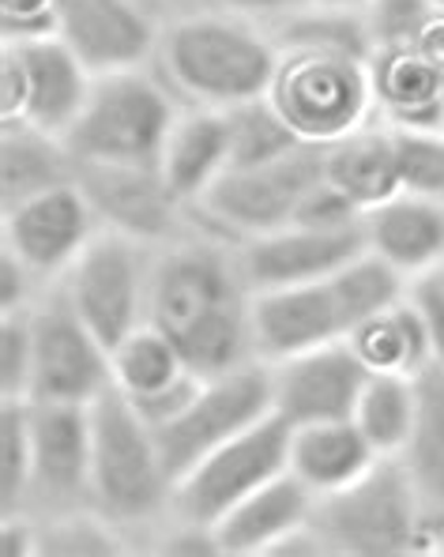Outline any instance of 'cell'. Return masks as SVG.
<instances>
[{
  "label": "cell",
  "instance_id": "cell-1",
  "mask_svg": "<svg viewBox=\"0 0 444 557\" xmlns=\"http://www.w3.org/2000/svg\"><path fill=\"white\" fill-rule=\"evenodd\" d=\"M147 324L166 332L196 376L242 370L257 358L252 286L237 245L200 226L159 245L151 260Z\"/></svg>",
  "mask_w": 444,
  "mask_h": 557
},
{
  "label": "cell",
  "instance_id": "cell-2",
  "mask_svg": "<svg viewBox=\"0 0 444 557\" xmlns=\"http://www.w3.org/2000/svg\"><path fill=\"white\" fill-rule=\"evenodd\" d=\"M151 69L181 106L234 110L271 91L279 46L264 23L188 4L162 20Z\"/></svg>",
  "mask_w": 444,
  "mask_h": 557
},
{
  "label": "cell",
  "instance_id": "cell-3",
  "mask_svg": "<svg viewBox=\"0 0 444 557\" xmlns=\"http://www.w3.org/2000/svg\"><path fill=\"white\" fill-rule=\"evenodd\" d=\"M174 474L155 430L136 414V407L110 388L90 404V509L110 528L144 546L162 535L174 520Z\"/></svg>",
  "mask_w": 444,
  "mask_h": 557
},
{
  "label": "cell",
  "instance_id": "cell-4",
  "mask_svg": "<svg viewBox=\"0 0 444 557\" xmlns=\"http://www.w3.org/2000/svg\"><path fill=\"white\" fill-rule=\"evenodd\" d=\"M309 528L332 557H415L441 554V535L396 456H381L340 494L317 497Z\"/></svg>",
  "mask_w": 444,
  "mask_h": 557
},
{
  "label": "cell",
  "instance_id": "cell-5",
  "mask_svg": "<svg viewBox=\"0 0 444 557\" xmlns=\"http://www.w3.org/2000/svg\"><path fill=\"white\" fill-rule=\"evenodd\" d=\"M185 106L151 64L95 76L79 121L69 128L72 159L79 166H144L159 170L170 128Z\"/></svg>",
  "mask_w": 444,
  "mask_h": 557
},
{
  "label": "cell",
  "instance_id": "cell-6",
  "mask_svg": "<svg viewBox=\"0 0 444 557\" xmlns=\"http://www.w3.org/2000/svg\"><path fill=\"white\" fill-rule=\"evenodd\" d=\"M268 102L301 144L332 147L377 121L369 57L328 49H279Z\"/></svg>",
  "mask_w": 444,
  "mask_h": 557
},
{
  "label": "cell",
  "instance_id": "cell-7",
  "mask_svg": "<svg viewBox=\"0 0 444 557\" xmlns=\"http://www.w3.org/2000/svg\"><path fill=\"white\" fill-rule=\"evenodd\" d=\"M324 182V147L301 144L264 166H234L208 188L188 219L200 231L242 245L294 223L301 200Z\"/></svg>",
  "mask_w": 444,
  "mask_h": 557
},
{
  "label": "cell",
  "instance_id": "cell-8",
  "mask_svg": "<svg viewBox=\"0 0 444 557\" xmlns=\"http://www.w3.org/2000/svg\"><path fill=\"white\" fill-rule=\"evenodd\" d=\"M283 471H291V422L271 411L181 474L174 486V520L215 531L222 516Z\"/></svg>",
  "mask_w": 444,
  "mask_h": 557
},
{
  "label": "cell",
  "instance_id": "cell-9",
  "mask_svg": "<svg viewBox=\"0 0 444 557\" xmlns=\"http://www.w3.org/2000/svg\"><path fill=\"white\" fill-rule=\"evenodd\" d=\"M151 260V245L113 231H98L95 242L69 268V275L57 283L69 306L110 350L147 324Z\"/></svg>",
  "mask_w": 444,
  "mask_h": 557
},
{
  "label": "cell",
  "instance_id": "cell-10",
  "mask_svg": "<svg viewBox=\"0 0 444 557\" xmlns=\"http://www.w3.org/2000/svg\"><path fill=\"white\" fill-rule=\"evenodd\" d=\"M95 72L61 38L4 42L0 57V125H35L49 136H69L84 113Z\"/></svg>",
  "mask_w": 444,
  "mask_h": 557
},
{
  "label": "cell",
  "instance_id": "cell-11",
  "mask_svg": "<svg viewBox=\"0 0 444 557\" xmlns=\"http://www.w3.org/2000/svg\"><path fill=\"white\" fill-rule=\"evenodd\" d=\"M30 335H35L30 404L90 407L113 388L110 347L69 306L61 286H49L30 306Z\"/></svg>",
  "mask_w": 444,
  "mask_h": 557
},
{
  "label": "cell",
  "instance_id": "cell-12",
  "mask_svg": "<svg viewBox=\"0 0 444 557\" xmlns=\"http://www.w3.org/2000/svg\"><path fill=\"white\" fill-rule=\"evenodd\" d=\"M271 407V366L249 362L242 370H230L219 376H203L200 392L193 404L181 411L174 422L155 430L174 482L188 467H196L219 445L234 441L260 418H268Z\"/></svg>",
  "mask_w": 444,
  "mask_h": 557
},
{
  "label": "cell",
  "instance_id": "cell-13",
  "mask_svg": "<svg viewBox=\"0 0 444 557\" xmlns=\"http://www.w3.org/2000/svg\"><path fill=\"white\" fill-rule=\"evenodd\" d=\"M102 231L95 208L79 182H64L49 193L23 200L20 208L4 211L0 219V249L12 252L38 283L57 286L79 252Z\"/></svg>",
  "mask_w": 444,
  "mask_h": 557
},
{
  "label": "cell",
  "instance_id": "cell-14",
  "mask_svg": "<svg viewBox=\"0 0 444 557\" xmlns=\"http://www.w3.org/2000/svg\"><path fill=\"white\" fill-rule=\"evenodd\" d=\"M90 509V407L30 404V520Z\"/></svg>",
  "mask_w": 444,
  "mask_h": 557
},
{
  "label": "cell",
  "instance_id": "cell-15",
  "mask_svg": "<svg viewBox=\"0 0 444 557\" xmlns=\"http://www.w3.org/2000/svg\"><path fill=\"white\" fill-rule=\"evenodd\" d=\"M76 182L84 185L102 231L136 237V242L159 249L193 226L188 208L170 193L159 170L79 166L76 162Z\"/></svg>",
  "mask_w": 444,
  "mask_h": 557
},
{
  "label": "cell",
  "instance_id": "cell-16",
  "mask_svg": "<svg viewBox=\"0 0 444 557\" xmlns=\"http://www.w3.org/2000/svg\"><path fill=\"white\" fill-rule=\"evenodd\" d=\"M369 381L347 339L328 347L306 350V355L271 362V407L291 425L306 422H340L355 418L358 396Z\"/></svg>",
  "mask_w": 444,
  "mask_h": 557
},
{
  "label": "cell",
  "instance_id": "cell-17",
  "mask_svg": "<svg viewBox=\"0 0 444 557\" xmlns=\"http://www.w3.org/2000/svg\"><path fill=\"white\" fill-rule=\"evenodd\" d=\"M162 20L139 0H57V38L95 76L151 64Z\"/></svg>",
  "mask_w": 444,
  "mask_h": 557
},
{
  "label": "cell",
  "instance_id": "cell-18",
  "mask_svg": "<svg viewBox=\"0 0 444 557\" xmlns=\"http://www.w3.org/2000/svg\"><path fill=\"white\" fill-rule=\"evenodd\" d=\"M366 252V223L350 231H312V226H283L237 245V260L252 294L283 290V286L324 283Z\"/></svg>",
  "mask_w": 444,
  "mask_h": 557
},
{
  "label": "cell",
  "instance_id": "cell-19",
  "mask_svg": "<svg viewBox=\"0 0 444 557\" xmlns=\"http://www.w3.org/2000/svg\"><path fill=\"white\" fill-rule=\"evenodd\" d=\"M347 335L350 324L328 278L252 294V343H257L260 362H283V358L340 343Z\"/></svg>",
  "mask_w": 444,
  "mask_h": 557
},
{
  "label": "cell",
  "instance_id": "cell-20",
  "mask_svg": "<svg viewBox=\"0 0 444 557\" xmlns=\"http://www.w3.org/2000/svg\"><path fill=\"white\" fill-rule=\"evenodd\" d=\"M369 84L377 121L399 133H444V69L418 49H373Z\"/></svg>",
  "mask_w": 444,
  "mask_h": 557
},
{
  "label": "cell",
  "instance_id": "cell-21",
  "mask_svg": "<svg viewBox=\"0 0 444 557\" xmlns=\"http://www.w3.org/2000/svg\"><path fill=\"white\" fill-rule=\"evenodd\" d=\"M312 509L317 494L298 474L283 471L215 523L219 550L222 557H271L294 531L309 528Z\"/></svg>",
  "mask_w": 444,
  "mask_h": 557
},
{
  "label": "cell",
  "instance_id": "cell-22",
  "mask_svg": "<svg viewBox=\"0 0 444 557\" xmlns=\"http://www.w3.org/2000/svg\"><path fill=\"white\" fill-rule=\"evenodd\" d=\"M366 249L410 283L444 268V200L399 193L366 215Z\"/></svg>",
  "mask_w": 444,
  "mask_h": 557
},
{
  "label": "cell",
  "instance_id": "cell-23",
  "mask_svg": "<svg viewBox=\"0 0 444 557\" xmlns=\"http://www.w3.org/2000/svg\"><path fill=\"white\" fill-rule=\"evenodd\" d=\"M230 170V117L226 110L185 106L170 128L159 174L185 208L208 196V188Z\"/></svg>",
  "mask_w": 444,
  "mask_h": 557
},
{
  "label": "cell",
  "instance_id": "cell-24",
  "mask_svg": "<svg viewBox=\"0 0 444 557\" xmlns=\"http://www.w3.org/2000/svg\"><path fill=\"white\" fill-rule=\"evenodd\" d=\"M377 460L381 453L369 445L355 418L291 425V474H298L317 497L347 490Z\"/></svg>",
  "mask_w": 444,
  "mask_h": 557
},
{
  "label": "cell",
  "instance_id": "cell-25",
  "mask_svg": "<svg viewBox=\"0 0 444 557\" xmlns=\"http://www.w3.org/2000/svg\"><path fill=\"white\" fill-rule=\"evenodd\" d=\"M324 177L350 196L361 211H373L403 193L396 133L384 121L343 136L340 144L324 147Z\"/></svg>",
  "mask_w": 444,
  "mask_h": 557
},
{
  "label": "cell",
  "instance_id": "cell-26",
  "mask_svg": "<svg viewBox=\"0 0 444 557\" xmlns=\"http://www.w3.org/2000/svg\"><path fill=\"white\" fill-rule=\"evenodd\" d=\"M418 381V411L410 437L396 460L407 471L425 520L444 543V366H430L415 376Z\"/></svg>",
  "mask_w": 444,
  "mask_h": 557
},
{
  "label": "cell",
  "instance_id": "cell-27",
  "mask_svg": "<svg viewBox=\"0 0 444 557\" xmlns=\"http://www.w3.org/2000/svg\"><path fill=\"white\" fill-rule=\"evenodd\" d=\"M64 182H76V159L61 136L23 121L0 125V208L12 211Z\"/></svg>",
  "mask_w": 444,
  "mask_h": 557
},
{
  "label": "cell",
  "instance_id": "cell-28",
  "mask_svg": "<svg viewBox=\"0 0 444 557\" xmlns=\"http://www.w3.org/2000/svg\"><path fill=\"white\" fill-rule=\"evenodd\" d=\"M350 347L361 358L369 373H403L418 376L430 366H437V350H433L430 327H425L418 306L410 301V290L399 306L384 309L381 317L366 321L350 332Z\"/></svg>",
  "mask_w": 444,
  "mask_h": 557
},
{
  "label": "cell",
  "instance_id": "cell-29",
  "mask_svg": "<svg viewBox=\"0 0 444 557\" xmlns=\"http://www.w3.org/2000/svg\"><path fill=\"white\" fill-rule=\"evenodd\" d=\"M110 362H113V388L128 399H144L151 392L181 381L185 373H193L185 355L177 350V343L166 332H159L155 324H144L133 335H125L110 350Z\"/></svg>",
  "mask_w": 444,
  "mask_h": 557
},
{
  "label": "cell",
  "instance_id": "cell-30",
  "mask_svg": "<svg viewBox=\"0 0 444 557\" xmlns=\"http://www.w3.org/2000/svg\"><path fill=\"white\" fill-rule=\"evenodd\" d=\"M418 411V381L403 373H369L355 407V425L381 456H399Z\"/></svg>",
  "mask_w": 444,
  "mask_h": 557
},
{
  "label": "cell",
  "instance_id": "cell-31",
  "mask_svg": "<svg viewBox=\"0 0 444 557\" xmlns=\"http://www.w3.org/2000/svg\"><path fill=\"white\" fill-rule=\"evenodd\" d=\"M332 290L335 298H340L343 306V317H347L350 332L361 327L366 321H373V317H381L384 309L399 306L403 298H407L410 290V278L399 275L392 264H384L377 252H361V257L350 260L343 272H335L332 278ZM350 339V335H347Z\"/></svg>",
  "mask_w": 444,
  "mask_h": 557
},
{
  "label": "cell",
  "instance_id": "cell-32",
  "mask_svg": "<svg viewBox=\"0 0 444 557\" xmlns=\"http://www.w3.org/2000/svg\"><path fill=\"white\" fill-rule=\"evenodd\" d=\"M230 117V170L234 166H264L283 154L298 151L301 139L283 121V113L264 98L226 110Z\"/></svg>",
  "mask_w": 444,
  "mask_h": 557
},
{
  "label": "cell",
  "instance_id": "cell-33",
  "mask_svg": "<svg viewBox=\"0 0 444 557\" xmlns=\"http://www.w3.org/2000/svg\"><path fill=\"white\" fill-rule=\"evenodd\" d=\"M30 399H0V516L27 509Z\"/></svg>",
  "mask_w": 444,
  "mask_h": 557
},
{
  "label": "cell",
  "instance_id": "cell-34",
  "mask_svg": "<svg viewBox=\"0 0 444 557\" xmlns=\"http://www.w3.org/2000/svg\"><path fill=\"white\" fill-rule=\"evenodd\" d=\"M38 523V554L49 557H106V554H128V539L118 528L102 520L95 509L57 516V520Z\"/></svg>",
  "mask_w": 444,
  "mask_h": 557
},
{
  "label": "cell",
  "instance_id": "cell-35",
  "mask_svg": "<svg viewBox=\"0 0 444 557\" xmlns=\"http://www.w3.org/2000/svg\"><path fill=\"white\" fill-rule=\"evenodd\" d=\"M396 133L403 193L444 200V133Z\"/></svg>",
  "mask_w": 444,
  "mask_h": 557
},
{
  "label": "cell",
  "instance_id": "cell-36",
  "mask_svg": "<svg viewBox=\"0 0 444 557\" xmlns=\"http://www.w3.org/2000/svg\"><path fill=\"white\" fill-rule=\"evenodd\" d=\"M30 370H35L30 309L0 313V399H27Z\"/></svg>",
  "mask_w": 444,
  "mask_h": 557
},
{
  "label": "cell",
  "instance_id": "cell-37",
  "mask_svg": "<svg viewBox=\"0 0 444 557\" xmlns=\"http://www.w3.org/2000/svg\"><path fill=\"white\" fill-rule=\"evenodd\" d=\"M437 8L430 0H373L366 8V27L373 38V49H399L415 46L422 27L433 20Z\"/></svg>",
  "mask_w": 444,
  "mask_h": 557
},
{
  "label": "cell",
  "instance_id": "cell-38",
  "mask_svg": "<svg viewBox=\"0 0 444 557\" xmlns=\"http://www.w3.org/2000/svg\"><path fill=\"white\" fill-rule=\"evenodd\" d=\"M298 226H312V231H350V226L366 223V211L350 200L343 188H335L332 182H320L312 193L301 200L298 215H294Z\"/></svg>",
  "mask_w": 444,
  "mask_h": 557
},
{
  "label": "cell",
  "instance_id": "cell-39",
  "mask_svg": "<svg viewBox=\"0 0 444 557\" xmlns=\"http://www.w3.org/2000/svg\"><path fill=\"white\" fill-rule=\"evenodd\" d=\"M4 42L57 38V0H0Z\"/></svg>",
  "mask_w": 444,
  "mask_h": 557
},
{
  "label": "cell",
  "instance_id": "cell-40",
  "mask_svg": "<svg viewBox=\"0 0 444 557\" xmlns=\"http://www.w3.org/2000/svg\"><path fill=\"white\" fill-rule=\"evenodd\" d=\"M200 384H203V376H196V373H185L181 381L174 384H166V388H159V392H151V396H144V399H128V404L136 407V414L144 418L151 430H162V425H170L174 418L185 411L188 404L196 399V392H200Z\"/></svg>",
  "mask_w": 444,
  "mask_h": 557
},
{
  "label": "cell",
  "instance_id": "cell-41",
  "mask_svg": "<svg viewBox=\"0 0 444 557\" xmlns=\"http://www.w3.org/2000/svg\"><path fill=\"white\" fill-rule=\"evenodd\" d=\"M46 294V286L38 283L12 252L0 249V313H23Z\"/></svg>",
  "mask_w": 444,
  "mask_h": 557
},
{
  "label": "cell",
  "instance_id": "cell-42",
  "mask_svg": "<svg viewBox=\"0 0 444 557\" xmlns=\"http://www.w3.org/2000/svg\"><path fill=\"white\" fill-rule=\"evenodd\" d=\"M410 301H415L425 327H430L437 362L444 366V286H441L437 272H430V275H422V278H415V283H410Z\"/></svg>",
  "mask_w": 444,
  "mask_h": 557
},
{
  "label": "cell",
  "instance_id": "cell-43",
  "mask_svg": "<svg viewBox=\"0 0 444 557\" xmlns=\"http://www.w3.org/2000/svg\"><path fill=\"white\" fill-rule=\"evenodd\" d=\"M193 4H208V8H222V12H234V15H245V20L252 23H271L286 20V15L301 12V8H309L312 0H193Z\"/></svg>",
  "mask_w": 444,
  "mask_h": 557
},
{
  "label": "cell",
  "instance_id": "cell-44",
  "mask_svg": "<svg viewBox=\"0 0 444 557\" xmlns=\"http://www.w3.org/2000/svg\"><path fill=\"white\" fill-rule=\"evenodd\" d=\"M0 554L4 557H35L38 554V523L30 516H0Z\"/></svg>",
  "mask_w": 444,
  "mask_h": 557
},
{
  "label": "cell",
  "instance_id": "cell-45",
  "mask_svg": "<svg viewBox=\"0 0 444 557\" xmlns=\"http://www.w3.org/2000/svg\"><path fill=\"white\" fill-rule=\"evenodd\" d=\"M410 49H418L425 61H433L437 69H444V12H433V20L425 23L422 35L415 38V46Z\"/></svg>",
  "mask_w": 444,
  "mask_h": 557
},
{
  "label": "cell",
  "instance_id": "cell-46",
  "mask_svg": "<svg viewBox=\"0 0 444 557\" xmlns=\"http://www.w3.org/2000/svg\"><path fill=\"white\" fill-rule=\"evenodd\" d=\"M144 8H151L159 20H166V15H174V12H181V8H188L193 0H139Z\"/></svg>",
  "mask_w": 444,
  "mask_h": 557
},
{
  "label": "cell",
  "instance_id": "cell-47",
  "mask_svg": "<svg viewBox=\"0 0 444 557\" xmlns=\"http://www.w3.org/2000/svg\"><path fill=\"white\" fill-rule=\"evenodd\" d=\"M317 8H340V12H366L373 0H312Z\"/></svg>",
  "mask_w": 444,
  "mask_h": 557
},
{
  "label": "cell",
  "instance_id": "cell-48",
  "mask_svg": "<svg viewBox=\"0 0 444 557\" xmlns=\"http://www.w3.org/2000/svg\"><path fill=\"white\" fill-rule=\"evenodd\" d=\"M430 4L437 8V12H444V0H430Z\"/></svg>",
  "mask_w": 444,
  "mask_h": 557
},
{
  "label": "cell",
  "instance_id": "cell-49",
  "mask_svg": "<svg viewBox=\"0 0 444 557\" xmlns=\"http://www.w3.org/2000/svg\"><path fill=\"white\" fill-rule=\"evenodd\" d=\"M437 278H441V286H444V268H437Z\"/></svg>",
  "mask_w": 444,
  "mask_h": 557
},
{
  "label": "cell",
  "instance_id": "cell-50",
  "mask_svg": "<svg viewBox=\"0 0 444 557\" xmlns=\"http://www.w3.org/2000/svg\"><path fill=\"white\" fill-rule=\"evenodd\" d=\"M441 554H444V543H441Z\"/></svg>",
  "mask_w": 444,
  "mask_h": 557
}]
</instances>
